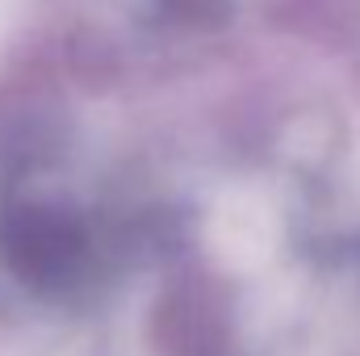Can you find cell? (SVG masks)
Masks as SVG:
<instances>
[{
  "mask_svg": "<svg viewBox=\"0 0 360 356\" xmlns=\"http://www.w3.org/2000/svg\"><path fill=\"white\" fill-rule=\"evenodd\" d=\"M4 252H8V260L21 276L46 281V276L68 272V265L76 260V239L63 231V222L30 214L4 235Z\"/></svg>",
  "mask_w": 360,
  "mask_h": 356,
  "instance_id": "cell-1",
  "label": "cell"
}]
</instances>
